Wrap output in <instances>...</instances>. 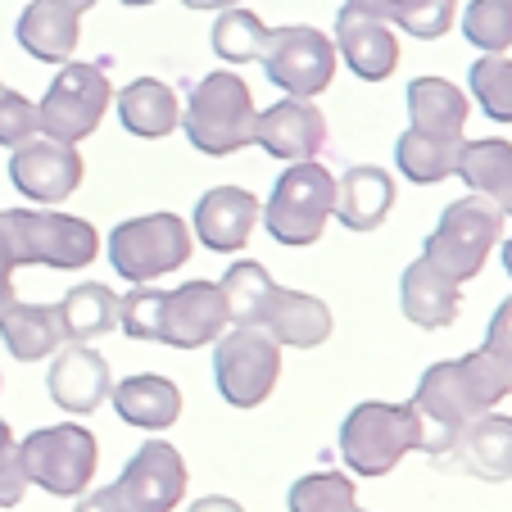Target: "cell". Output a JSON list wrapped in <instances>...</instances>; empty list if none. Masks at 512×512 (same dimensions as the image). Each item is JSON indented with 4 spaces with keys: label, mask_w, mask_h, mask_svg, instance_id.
Masks as SVG:
<instances>
[{
    "label": "cell",
    "mask_w": 512,
    "mask_h": 512,
    "mask_svg": "<svg viewBox=\"0 0 512 512\" xmlns=\"http://www.w3.org/2000/svg\"><path fill=\"white\" fill-rule=\"evenodd\" d=\"M186 512H245L236 499H227V494H204V499H195Z\"/></svg>",
    "instance_id": "obj_43"
},
{
    "label": "cell",
    "mask_w": 512,
    "mask_h": 512,
    "mask_svg": "<svg viewBox=\"0 0 512 512\" xmlns=\"http://www.w3.org/2000/svg\"><path fill=\"white\" fill-rule=\"evenodd\" d=\"M508 395H512V363L490 354L485 345L463 358L431 363L422 372V381H417L413 399H408L426 426V454H449L454 435L472 417L494 413Z\"/></svg>",
    "instance_id": "obj_1"
},
{
    "label": "cell",
    "mask_w": 512,
    "mask_h": 512,
    "mask_svg": "<svg viewBox=\"0 0 512 512\" xmlns=\"http://www.w3.org/2000/svg\"><path fill=\"white\" fill-rule=\"evenodd\" d=\"M46 390H50V399H55L59 413L87 417V413H96V408L109 399L114 377H109V363H105V354H100V349L64 345L55 354V363H50Z\"/></svg>",
    "instance_id": "obj_18"
},
{
    "label": "cell",
    "mask_w": 512,
    "mask_h": 512,
    "mask_svg": "<svg viewBox=\"0 0 512 512\" xmlns=\"http://www.w3.org/2000/svg\"><path fill=\"white\" fill-rule=\"evenodd\" d=\"M463 37L481 55H508L512 50V0H472L463 10Z\"/></svg>",
    "instance_id": "obj_36"
},
{
    "label": "cell",
    "mask_w": 512,
    "mask_h": 512,
    "mask_svg": "<svg viewBox=\"0 0 512 512\" xmlns=\"http://www.w3.org/2000/svg\"><path fill=\"white\" fill-rule=\"evenodd\" d=\"M263 41H268V23H263L259 14L241 10V5L218 10L213 32H209V46H213V55L223 59V64H250V59H259Z\"/></svg>",
    "instance_id": "obj_33"
},
{
    "label": "cell",
    "mask_w": 512,
    "mask_h": 512,
    "mask_svg": "<svg viewBox=\"0 0 512 512\" xmlns=\"http://www.w3.org/2000/svg\"><path fill=\"white\" fill-rule=\"evenodd\" d=\"M259 195L245 186H213L200 195L191 213V236L213 254H236L250 245L254 227H259Z\"/></svg>",
    "instance_id": "obj_17"
},
{
    "label": "cell",
    "mask_w": 512,
    "mask_h": 512,
    "mask_svg": "<svg viewBox=\"0 0 512 512\" xmlns=\"http://www.w3.org/2000/svg\"><path fill=\"white\" fill-rule=\"evenodd\" d=\"M340 463L349 476H390L408 454L426 449V426L413 404H390V399H363L349 408L340 422Z\"/></svg>",
    "instance_id": "obj_2"
},
{
    "label": "cell",
    "mask_w": 512,
    "mask_h": 512,
    "mask_svg": "<svg viewBox=\"0 0 512 512\" xmlns=\"http://www.w3.org/2000/svg\"><path fill=\"white\" fill-rule=\"evenodd\" d=\"M281 377V345L259 327H227L213 340V386L232 408H259Z\"/></svg>",
    "instance_id": "obj_11"
},
{
    "label": "cell",
    "mask_w": 512,
    "mask_h": 512,
    "mask_svg": "<svg viewBox=\"0 0 512 512\" xmlns=\"http://www.w3.org/2000/svg\"><path fill=\"white\" fill-rule=\"evenodd\" d=\"M82 177H87V164H82L78 145L50 141V136H41V132L32 136V141L14 145V155H10L14 191H19L23 200L41 204V209L64 204L68 195L82 186Z\"/></svg>",
    "instance_id": "obj_13"
},
{
    "label": "cell",
    "mask_w": 512,
    "mask_h": 512,
    "mask_svg": "<svg viewBox=\"0 0 512 512\" xmlns=\"http://www.w3.org/2000/svg\"><path fill=\"white\" fill-rule=\"evenodd\" d=\"M59 322H64V340L68 345H87L96 336H109L118 327V295L105 281H82L55 304Z\"/></svg>",
    "instance_id": "obj_30"
},
{
    "label": "cell",
    "mask_w": 512,
    "mask_h": 512,
    "mask_svg": "<svg viewBox=\"0 0 512 512\" xmlns=\"http://www.w3.org/2000/svg\"><path fill=\"white\" fill-rule=\"evenodd\" d=\"M395 209V177L377 164L345 168L336 177V218L349 232H377Z\"/></svg>",
    "instance_id": "obj_22"
},
{
    "label": "cell",
    "mask_w": 512,
    "mask_h": 512,
    "mask_svg": "<svg viewBox=\"0 0 512 512\" xmlns=\"http://www.w3.org/2000/svg\"><path fill=\"white\" fill-rule=\"evenodd\" d=\"M263 232L277 245L304 250L318 245L327 223L336 218V177L309 159V164H286V173L277 177L272 195L263 200Z\"/></svg>",
    "instance_id": "obj_5"
},
{
    "label": "cell",
    "mask_w": 512,
    "mask_h": 512,
    "mask_svg": "<svg viewBox=\"0 0 512 512\" xmlns=\"http://www.w3.org/2000/svg\"><path fill=\"white\" fill-rule=\"evenodd\" d=\"M463 145L467 136H431V132H417V127H404L395 141V168L404 173V182L435 186L458 173Z\"/></svg>",
    "instance_id": "obj_29"
},
{
    "label": "cell",
    "mask_w": 512,
    "mask_h": 512,
    "mask_svg": "<svg viewBox=\"0 0 512 512\" xmlns=\"http://www.w3.org/2000/svg\"><path fill=\"white\" fill-rule=\"evenodd\" d=\"M499 236H503L499 204H490L485 195H463V200H454L440 213L435 232L426 236V245H422V259L445 272L449 281L467 286L472 277H481L490 250L499 245Z\"/></svg>",
    "instance_id": "obj_7"
},
{
    "label": "cell",
    "mask_w": 512,
    "mask_h": 512,
    "mask_svg": "<svg viewBox=\"0 0 512 512\" xmlns=\"http://www.w3.org/2000/svg\"><path fill=\"white\" fill-rule=\"evenodd\" d=\"M118 5H127V10H145V5H155V0H118Z\"/></svg>",
    "instance_id": "obj_47"
},
{
    "label": "cell",
    "mask_w": 512,
    "mask_h": 512,
    "mask_svg": "<svg viewBox=\"0 0 512 512\" xmlns=\"http://www.w3.org/2000/svg\"><path fill=\"white\" fill-rule=\"evenodd\" d=\"M485 349L512 363V295L499 304V309H494L490 327H485Z\"/></svg>",
    "instance_id": "obj_40"
},
{
    "label": "cell",
    "mask_w": 512,
    "mask_h": 512,
    "mask_svg": "<svg viewBox=\"0 0 512 512\" xmlns=\"http://www.w3.org/2000/svg\"><path fill=\"white\" fill-rule=\"evenodd\" d=\"M14 37L41 64H68L82 37V14L59 5V0H32L14 23Z\"/></svg>",
    "instance_id": "obj_24"
},
{
    "label": "cell",
    "mask_w": 512,
    "mask_h": 512,
    "mask_svg": "<svg viewBox=\"0 0 512 512\" xmlns=\"http://www.w3.org/2000/svg\"><path fill=\"white\" fill-rule=\"evenodd\" d=\"M472 195H485L499 204L503 218H512V141L485 136V141H467L458 155V173Z\"/></svg>",
    "instance_id": "obj_28"
},
{
    "label": "cell",
    "mask_w": 512,
    "mask_h": 512,
    "mask_svg": "<svg viewBox=\"0 0 512 512\" xmlns=\"http://www.w3.org/2000/svg\"><path fill=\"white\" fill-rule=\"evenodd\" d=\"M195 250V236L186 227L182 213H141V218H127L109 232L105 254L114 263V272L132 286H150V281L168 277V272L186 268Z\"/></svg>",
    "instance_id": "obj_6"
},
{
    "label": "cell",
    "mask_w": 512,
    "mask_h": 512,
    "mask_svg": "<svg viewBox=\"0 0 512 512\" xmlns=\"http://www.w3.org/2000/svg\"><path fill=\"white\" fill-rule=\"evenodd\" d=\"M59 5H68V10H78V14H87L96 0H59Z\"/></svg>",
    "instance_id": "obj_46"
},
{
    "label": "cell",
    "mask_w": 512,
    "mask_h": 512,
    "mask_svg": "<svg viewBox=\"0 0 512 512\" xmlns=\"http://www.w3.org/2000/svg\"><path fill=\"white\" fill-rule=\"evenodd\" d=\"M345 5L377 14L390 28L408 32L417 41H440L458 19V0H345Z\"/></svg>",
    "instance_id": "obj_31"
},
{
    "label": "cell",
    "mask_w": 512,
    "mask_h": 512,
    "mask_svg": "<svg viewBox=\"0 0 512 512\" xmlns=\"http://www.w3.org/2000/svg\"><path fill=\"white\" fill-rule=\"evenodd\" d=\"M109 105H114V87H109L105 68L68 59V64H59L55 82L37 105V132L50 141L78 145L100 127Z\"/></svg>",
    "instance_id": "obj_9"
},
{
    "label": "cell",
    "mask_w": 512,
    "mask_h": 512,
    "mask_svg": "<svg viewBox=\"0 0 512 512\" xmlns=\"http://www.w3.org/2000/svg\"><path fill=\"white\" fill-rule=\"evenodd\" d=\"M254 123H259L254 96L245 87V78L232 68H218V73L195 82L182 109L186 141L213 159H227L245 145H254Z\"/></svg>",
    "instance_id": "obj_3"
},
{
    "label": "cell",
    "mask_w": 512,
    "mask_h": 512,
    "mask_svg": "<svg viewBox=\"0 0 512 512\" xmlns=\"http://www.w3.org/2000/svg\"><path fill=\"white\" fill-rule=\"evenodd\" d=\"M290 512H368L349 472H309L286 490Z\"/></svg>",
    "instance_id": "obj_34"
},
{
    "label": "cell",
    "mask_w": 512,
    "mask_h": 512,
    "mask_svg": "<svg viewBox=\"0 0 512 512\" xmlns=\"http://www.w3.org/2000/svg\"><path fill=\"white\" fill-rule=\"evenodd\" d=\"M399 309L413 327L422 331H445L458 322V309H463V286L449 281L440 268H431L426 259H413L399 277Z\"/></svg>",
    "instance_id": "obj_20"
},
{
    "label": "cell",
    "mask_w": 512,
    "mask_h": 512,
    "mask_svg": "<svg viewBox=\"0 0 512 512\" xmlns=\"http://www.w3.org/2000/svg\"><path fill=\"white\" fill-rule=\"evenodd\" d=\"M0 236L10 245L19 268H91L100 254V232L87 218L55 209H5L0 213Z\"/></svg>",
    "instance_id": "obj_4"
},
{
    "label": "cell",
    "mask_w": 512,
    "mask_h": 512,
    "mask_svg": "<svg viewBox=\"0 0 512 512\" xmlns=\"http://www.w3.org/2000/svg\"><path fill=\"white\" fill-rule=\"evenodd\" d=\"M472 100L481 105L485 118L494 123H512V59L508 55H481L467 73Z\"/></svg>",
    "instance_id": "obj_35"
},
{
    "label": "cell",
    "mask_w": 512,
    "mask_h": 512,
    "mask_svg": "<svg viewBox=\"0 0 512 512\" xmlns=\"http://www.w3.org/2000/svg\"><path fill=\"white\" fill-rule=\"evenodd\" d=\"M73 512H123V503H118L114 485H100V490H87V494H82Z\"/></svg>",
    "instance_id": "obj_41"
},
{
    "label": "cell",
    "mask_w": 512,
    "mask_h": 512,
    "mask_svg": "<svg viewBox=\"0 0 512 512\" xmlns=\"http://www.w3.org/2000/svg\"><path fill=\"white\" fill-rule=\"evenodd\" d=\"M109 399H114V413L123 417L127 426L150 431V435L177 426V417H182V390H177V381L159 377V372L123 377L114 390H109Z\"/></svg>",
    "instance_id": "obj_23"
},
{
    "label": "cell",
    "mask_w": 512,
    "mask_h": 512,
    "mask_svg": "<svg viewBox=\"0 0 512 512\" xmlns=\"http://www.w3.org/2000/svg\"><path fill=\"white\" fill-rule=\"evenodd\" d=\"M336 55L345 59V68L363 82H386L399 68V37L386 19L358 10V5H340L336 14Z\"/></svg>",
    "instance_id": "obj_16"
},
{
    "label": "cell",
    "mask_w": 512,
    "mask_h": 512,
    "mask_svg": "<svg viewBox=\"0 0 512 512\" xmlns=\"http://www.w3.org/2000/svg\"><path fill=\"white\" fill-rule=\"evenodd\" d=\"M232 327L227 300L218 281H186L177 290H164V309H159V345L173 349H204Z\"/></svg>",
    "instance_id": "obj_14"
},
{
    "label": "cell",
    "mask_w": 512,
    "mask_h": 512,
    "mask_svg": "<svg viewBox=\"0 0 512 512\" xmlns=\"http://www.w3.org/2000/svg\"><path fill=\"white\" fill-rule=\"evenodd\" d=\"M254 145H263L272 159L281 164H309L322 155L327 145V118L313 100H277V105L259 109V123H254Z\"/></svg>",
    "instance_id": "obj_15"
},
{
    "label": "cell",
    "mask_w": 512,
    "mask_h": 512,
    "mask_svg": "<svg viewBox=\"0 0 512 512\" xmlns=\"http://www.w3.org/2000/svg\"><path fill=\"white\" fill-rule=\"evenodd\" d=\"M0 340H5L10 358H19V363L55 358L68 345L55 304H19V300L0 313Z\"/></svg>",
    "instance_id": "obj_26"
},
{
    "label": "cell",
    "mask_w": 512,
    "mask_h": 512,
    "mask_svg": "<svg viewBox=\"0 0 512 512\" xmlns=\"http://www.w3.org/2000/svg\"><path fill=\"white\" fill-rule=\"evenodd\" d=\"M272 286H277L272 272L254 259H241L223 272L218 290H223V300H227V318H232V327H259V313H263V304H268Z\"/></svg>",
    "instance_id": "obj_32"
},
{
    "label": "cell",
    "mask_w": 512,
    "mask_h": 512,
    "mask_svg": "<svg viewBox=\"0 0 512 512\" xmlns=\"http://www.w3.org/2000/svg\"><path fill=\"white\" fill-rule=\"evenodd\" d=\"M259 64L272 87H281L295 100H313L331 87L340 55L327 32L309 28V23H290V28H268Z\"/></svg>",
    "instance_id": "obj_10"
},
{
    "label": "cell",
    "mask_w": 512,
    "mask_h": 512,
    "mask_svg": "<svg viewBox=\"0 0 512 512\" xmlns=\"http://www.w3.org/2000/svg\"><path fill=\"white\" fill-rule=\"evenodd\" d=\"M32 136H37V105L23 91L0 87V145L14 150V145L32 141Z\"/></svg>",
    "instance_id": "obj_39"
},
{
    "label": "cell",
    "mask_w": 512,
    "mask_h": 512,
    "mask_svg": "<svg viewBox=\"0 0 512 512\" xmlns=\"http://www.w3.org/2000/svg\"><path fill=\"white\" fill-rule=\"evenodd\" d=\"M14 254H10V245H5V236H0V313L14 304Z\"/></svg>",
    "instance_id": "obj_42"
},
{
    "label": "cell",
    "mask_w": 512,
    "mask_h": 512,
    "mask_svg": "<svg viewBox=\"0 0 512 512\" xmlns=\"http://www.w3.org/2000/svg\"><path fill=\"white\" fill-rule=\"evenodd\" d=\"M503 272H508V281H512V236H508V241H503Z\"/></svg>",
    "instance_id": "obj_45"
},
{
    "label": "cell",
    "mask_w": 512,
    "mask_h": 512,
    "mask_svg": "<svg viewBox=\"0 0 512 512\" xmlns=\"http://www.w3.org/2000/svg\"><path fill=\"white\" fill-rule=\"evenodd\" d=\"M472 100L449 78H413L408 82V127L431 136H463Z\"/></svg>",
    "instance_id": "obj_27"
},
{
    "label": "cell",
    "mask_w": 512,
    "mask_h": 512,
    "mask_svg": "<svg viewBox=\"0 0 512 512\" xmlns=\"http://www.w3.org/2000/svg\"><path fill=\"white\" fill-rule=\"evenodd\" d=\"M114 109H118V123L132 136H141V141H159V136H173L182 127V100L159 78L127 82L114 96Z\"/></svg>",
    "instance_id": "obj_25"
},
{
    "label": "cell",
    "mask_w": 512,
    "mask_h": 512,
    "mask_svg": "<svg viewBox=\"0 0 512 512\" xmlns=\"http://www.w3.org/2000/svg\"><path fill=\"white\" fill-rule=\"evenodd\" d=\"M259 331L277 340L281 349H318L331 340L336 318H331V304H322L309 290L272 286L268 304L259 313Z\"/></svg>",
    "instance_id": "obj_19"
},
{
    "label": "cell",
    "mask_w": 512,
    "mask_h": 512,
    "mask_svg": "<svg viewBox=\"0 0 512 512\" xmlns=\"http://www.w3.org/2000/svg\"><path fill=\"white\" fill-rule=\"evenodd\" d=\"M463 472L476 481H512V417L508 413H481L454 435V449Z\"/></svg>",
    "instance_id": "obj_21"
},
{
    "label": "cell",
    "mask_w": 512,
    "mask_h": 512,
    "mask_svg": "<svg viewBox=\"0 0 512 512\" xmlns=\"http://www.w3.org/2000/svg\"><path fill=\"white\" fill-rule=\"evenodd\" d=\"M186 485H191V472H186L182 449L168 440H145L118 472L114 494L123 512H173L186 499Z\"/></svg>",
    "instance_id": "obj_12"
},
{
    "label": "cell",
    "mask_w": 512,
    "mask_h": 512,
    "mask_svg": "<svg viewBox=\"0 0 512 512\" xmlns=\"http://www.w3.org/2000/svg\"><path fill=\"white\" fill-rule=\"evenodd\" d=\"M19 449H23V467H28V485H41L55 499H82L91 490V481H96L100 445L78 417L23 435Z\"/></svg>",
    "instance_id": "obj_8"
},
{
    "label": "cell",
    "mask_w": 512,
    "mask_h": 512,
    "mask_svg": "<svg viewBox=\"0 0 512 512\" xmlns=\"http://www.w3.org/2000/svg\"><path fill=\"white\" fill-rule=\"evenodd\" d=\"M182 5L186 10H213L218 14V10H227V5H241V0H182Z\"/></svg>",
    "instance_id": "obj_44"
},
{
    "label": "cell",
    "mask_w": 512,
    "mask_h": 512,
    "mask_svg": "<svg viewBox=\"0 0 512 512\" xmlns=\"http://www.w3.org/2000/svg\"><path fill=\"white\" fill-rule=\"evenodd\" d=\"M159 309H164V290L132 286L118 295V331L132 340H155L159 345Z\"/></svg>",
    "instance_id": "obj_37"
},
{
    "label": "cell",
    "mask_w": 512,
    "mask_h": 512,
    "mask_svg": "<svg viewBox=\"0 0 512 512\" xmlns=\"http://www.w3.org/2000/svg\"><path fill=\"white\" fill-rule=\"evenodd\" d=\"M23 494H28V467H23L19 435H14L10 422L0 417V512L19 508Z\"/></svg>",
    "instance_id": "obj_38"
}]
</instances>
